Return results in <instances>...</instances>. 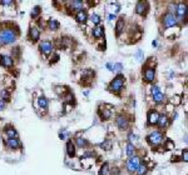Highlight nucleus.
<instances>
[{
	"label": "nucleus",
	"instance_id": "obj_36",
	"mask_svg": "<svg viewBox=\"0 0 188 175\" xmlns=\"http://www.w3.org/2000/svg\"><path fill=\"white\" fill-rule=\"evenodd\" d=\"M5 108V101H3V100H0V111H1L3 109Z\"/></svg>",
	"mask_w": 188,
	"mask_h": 175
},
{
	"label": "nucleus",
	"instance_id": "obj_31",
	"mask_svg": "<svg viewBox=\"0 0 188 175\" xmlns=\"http://www.w3.org/2000/svg\"><path fill=\"white\" fill-rule=\"evenodd\" d=\"M39 14H40V8L39 7H35L33 9V11H32V18H33V19H35V18L38 16Z\"/></svg>",
	"mask_w": 188,
	"mask_h": 175
},
{
	"label": "nucleus",
	"instance_id": "obj_20",
	"mask_svg": "<svg viewBox=\"0 0 188 175\" xmlns=\"http://www.w3.org/2000/svg\"><path fill=\"white\" fill-rule=\"evenodd\" d=\"M111 165L108 163H104L100 168V171H99V175H111Z\"/></svg>",
	"mask_w": 188,
	"mask_h": 175
},
{
	"label": "nucleus",
	"instance_id": "obj_15",
	"mask_svg": "<svg viewBox=\"0 0 188 175\" xmlns=\"http://www.w3.org/2000/svg\"><path fill=\"white\" fill-rule=\"evenodd\" d=\"M75 19H77L78 23H86L87 19H88V15H87V13L84 10H79L77 13V15H75Z\"/></svg>",
	"mask_w": 188,
	"mask_h": 175
},
{
	"label": "nucleus",
	"instance_id": "obj_11",
	"mask_svg": "<svg viewBox=\"0 0 188 175\" xmlns=\"http://www.w3.org/2000/svg\"><path fill=\"white\" fill-rule=\"evenodd\" d=\"M128 125H129L128 119H125L124 116H118L117 118V126H118L120 130H127Z\"/></svg>",
	"mask_w": 188,
	"mask_h": 175
},
{
	"label": "nucleus",
	"instance_id": "obj_1",
	"mask_svg": "<svg viewBox=\"0 0 188 175\" xmlns=\"http://www.w3.org/2000/svg\"><path fill=\"white\" fill-rule=\"evenodd\" d=\"M16 40V33L11 29H4L0 31V45L13 44Z\"/></svg>",
	"mask_w": 188,
	"mask_h": 175
},
{
	"label": "nucleus",
	"instance_id": "obj_17",
	"mask_svg": "<svg viewBox=\"0 0 188 175\" xmlns=\"http://www.w3.org/2000/svg\"><path fill=\"white\" fill-rule=\"evenodd\" d=\"M66 152H68V155L70 158H73V156L75 155V145L73 144L72 140H69L68 144H66Z\"/></svg>",
	"mask_w": 188,
	"mask_h": 175
},
{
	"label": "nucleus",
	"instance_id": "obj_30",
	"mask_svg": "<svg viewBox=\"0 0 188 175\" xmlns=\"http://www.w3.org/2000/svg\"><path fill=\"white\" fill-rule=\"evenodd\" d=\"M77 143H78V146H80V148L88 145V141L86 140V139H82V138H78L77 139Z\"/></svg>",
	"mask_w": 188,
	"mask_h": 175
},
{
	"label": "nucleus",
	"instance_id": "obj_8",
	"mask_svg": "<svg viewBox=\"0 0 188 175\" xmlns=\"http://www.w3.org/2000/svg\"><path fill=\"white\" fill-rule=\"evenodd\" d=\"M0 65L5 66V68H11V66L14 65L13 56H9V55H0Z\"/></svg>",
	"mask_w": 188,
	"mask_h": 175
},
{
	"label": "nucleus",
	"instance_id": "obj_27",
	"mask_svg": "<svg viewBox=\"0 0 188 175\" xmlns=\"http://www.w3.org/2000/svg\"><path fill=\"white\" fill-rule=\"evenodd\" d=\"M49 29L50 30H58L59 29V23L55 19H50L49 20Z\"/></svg>",
	"mask_w": 188,
	"mask_h": 175
},
{
	"label": "nucleus",
	"instance_id": "obj_35",
	"mask_svg": "<svg viewBox=\"0 0 188 175\" xmlns=\"http://www.w3.org/2000/svg\"><path fill=\"white\" fill-rule=\"evenodd\" d=\"M182 158H183V160H184V161H187V160H188V152H187L186 149H184V152H183V155H182Z\"/></svg>",
	"mask_w": 188,
	"mask_h": 175
},
{
	"label": "nucleus",
	"instance_id": "obj_22",
	"mask_svg": "<svg viewBox=\"0 0 188 175\" xmlns=\"http://www.w3.org/2000/svg\"><path fill=\"white\" fill-rule=\"evenodd\" d=\"M5 134H7L8 139H14V138H18V133L14 128H8L5 130Z\"/></svg>",
	"mask_w": 188,
	"mask_h": 175
},
{
	"label": "nucleus",
	"instance_id": "obj_16",
	"mask_svg": "<svg viewBox=\"0 0 188 175\" xmlns=\"http://www.w3.org/2000/svg\"><path fill=\"white\" fill-rule=\"evenodd\" d=\"M103 34H104V28H103V26L98 25V26H95L93 29V37L95 39H100L103 37Z\"/></svg>",
	"mask_w": 188,
	"mask_h": 175
},
{
	"label": "nucleus",
	"instance_id": "obj_6",
	"mask_svg": "<svg viewBox=\"0 0 188 175\" xmlns=\"http://www.w3.org/2000/svg\"><path fill=\"white\" fill-rule=\"evenodd\" d=\"M39 49H40L41 53L44 54V55H49V54L53 51V44L50 43V41L44 40V41H41V43L39 44Z\"/></svg>",
	"mask_w": 188,
	"mask_h": 175
},
{
	"label": "nucleus",
	"instance_id": "obj_5",
	"mask_svg": "<svg viewBox=\"0 0 188 175\" xmlns=\"http://www.w3.org/2000/svg\"><path fill=\"white\" fill-rule=\"evenodd\" d=\"M139 158L138 156H130V158L128 159V161H127V170H128L129 173H133L137 170V168L139 166Z\"/></svg>",
	"mask_w": 188,
	"mask_h": 175
},
{
	"label": "nucleus",
	"instance_id": "obj_23",
	"mask_svg": "<svg viewBox=\"0 0 188 175\" xmlns=\"http://www.w3.org/2000/svg\"><path fill=\"white\" fill-rule=\"evenodd\" d=\"M147 171H148V168H147L145 164H139V166L137 168V170H136L137 175H145Z\"/></svg>",
	"mask_w": 188,
	"mask_h": 175
},
{
	"label": "nucleus",
	"instance_id": "obj_26",
	"mask_svg": "<svg viewBox=\"0 0 188 175\" xmlns=\"http://www.w3.org/2000/svg\"><path fill=\"white\" fill-rule=\"evenodd\" d=\"M134 150H136V148H134V145H133L132 143L127 144V155H128V156H133V154H134Z\"/></svg>",
	"mask_w": 188,
	"mask_h": 175
},
{
	"label": "nucleus",
	"instance_id": "obj_7",
	"mask_svg": "<svg viewBox=\"0 0 188 175\" xmlns=\"http://www.w3.org/2000/svg\"><path fill=\"white\" fill-rule=\"evenodd\" d=\"M175 13H177V20H183L186 19V15H187V5L186 4H179L177 9H175Z\"/></svg>",
	"mask_w": 188,
	"mask_h": 175
},
{
	"label": "nucleus",
	"instance_id": "obj_3",
	"mask_svg": "<svg viewBox=\"0 0 188 175\" xmlns=\"http://www.w3.org/2000/svg\"><path fill=\"white\" fill-rule=\"evenodd\" d=\"M147 140L152 146H157L163 141V135L158 131H154V133H152V134H149L147 136Z\"/></svg>",
	"mask_w": 188,
	"mask_h": 175
},
{
	"label": "nucleus",
	"instance_id": "obj_13",
	"mask_svg": "<svg viewBox=\"0 0 188 175\" xmlns=\"http://www.w3.org/2000/svg\"><path fill=\"white\" fill-rule=\"evenodd\" d=\"M5 144H7V146H8L9 149H18V148L20 146V141L18 140V138H14V139H7Z\"/></svg>",
	"mask_w": 188,
	"mask_h": 175
},
{
	"label": "nucleus",
	"instance_id": "obj_14",
	"mask_svg": "<svg viewBox=\"0 0 188 175\" xmlns=\"http://www.w3.org/2000/svg\"><path fill=\"white\" fill-rule=\"evenodd\" d=\"M159 114L157 113V111H150L149 114H148V123L150 124V125H156L157 124V122H158V119H159Z\"/></svg>",
	"mask_w": 188,
	"mask_h": 175
},
{
	"label": "nucleus",
	"instance_id": "obj_12",
	"mask_svg": "<svg viewBox=\"0 0 188 175\" xmlns=\"http://www.w3.org/2000/svg\"><path fill=\"white\" fill-rule=\"evenodd\" d=\"M147 10H148V3H145V1H139V3L137 4V7H136L137 14H139V15H144Z\"/></svg>",
	"mask_w": 188,
	"mask_h": 175
},
{
	"label": "nucleus",
	"instance_id": "obj_21",
	"mask_svg": "<svg viewBox=\"0 0 188 175\" xmlns=\"http://www.w3.org/2000/svg\"><path fill=\"white\" fill-rule=\"evenodd\" d=\"M38 103H39V106L41 108V109H46V108L49 106V101H48V99L45 98V96H40V98L38 99Z\"/></svg>",
	"mask_w": 188,
	"mask_h": 175
},
{
	"label": "nucleus",
	"instance_id": "obj_29",
	"mask_svg": "<svg viewBox=\"0 0 188 175\" xmlns=\"http://www.w3.org/2000/svg\"><path fill=\"white\" fill-rule=\"evenodd\" d=\"M90 20H92L93 24H95V25L98 26L99 24H100V20H102V19H100V16H99L98 14H93L92 18H90Z\"/></svg>",
	"mask_w": 188,
	"mask_h": 175
},
{
	"label": "nucleus",
	"instance_id": "obj_25",
	"mask_svg": "<svg viewBox=\"0 0 188 175\" xmlns=\"http://www.w3.org/2000/svg\"><path fill=\"white\" fill-rule=\"evenodd\" d=\"M153 100H154V103H157V104H159V103H162L163 100H164V95H163L161 92L157 93V94L153 95Z\"/></svg>",
	"mask_w": 188,
	"mask_h": 175
},
{
	"label": "nucleus",
	"instance_id": "obj_28",
	"mask_svg": "<svg viewBox=\"0 0 188 175\" xmlns=\"http://www.w3.org/2000/svg\"><path fill=\"white\" fill-rule=\"evenodd\" d=\"M112 115V110L111 109H103V113H100V116L104 119V120H108Z\"/></svg>",
	"mask_w": 188,
	"mask_h": 175
},
{
	"label": "nucleus",
	"instance_id": "obj_34",
	"mask_svg": "<svg viewBox=\"0 0 188 175\" xmlns=\"http://www.w3.org/2000/svg\"><path fill=\"white\" fill-rule=\"evenodd\" d=\"M102 148H105V150H111V144H109V141L102 144Z\"/></svg>",
	"mask_w": 188,
	"mask_h": 175
},
{
	"label": "nucleus",
	"instance_id": "obj_37",
	"mask_svg": "<svg viewBox=\"0 0 188 175\" xmlns=\"http://www.w3.org/2000/svg\"><path fill=\"white\" fill-rule=\"evenodd\" d=\"M114 19H116V15H114V14L109 15V20H114Z\"/></svg>",
	"mask_w": 188,
	"mask_h": 175
},
{
	"label": "nucleus",
	"instance_id": "obj_9",
	"mask_svg": "<svg viewBox=\"0 0 188 175\" xmlns=\"http://www.w3.org/2000/svg\"><path fill=\"white\" fill-rule=\"evenodd\" d=\"M29 37H30V40L35 43V41H38L40 39V31L39 29L36 26H32L30 28V31H29Z\"/></svg>",
	"mask_w": 188,
	"mask_h": 175
},
{
	"label": "nucleus",
	"instance_id": "obj_33",
	"mask_svg": "<svg viewBox=\"0 0 188 175\" xmlns=\"http://www.w3.org/2000/svg\"><path fill=\"white\" fill-rule=\"evenodd\" d=\"M150 89H152V90H150V92H152V94H153V95H154V94H157V93H159V88L157 86V85H153L152 88H150Z\"/></svg>",
	"mask_w": 188,
	"mask_h": 175
},
{
	"label": "nucleus",
	"instance_id": "obj_32",
	"mask_svg": "<svg viewBox=\"0 0 188 175\" xmlns=\"http://www.w3.org/2000/svg\"><path fill=\"white\" fill-rule=\"evenodd\" d=\"M1 98L4 100H9V94H8L7 90H3V92H1Z\"/></svg>",
	"mask_w": 188,
	"mask_h": 175
},
{
	"label": "nucleus",
	"instance_id": "obj_10",
	"mask_svg": "<svg viewBox=\"0 0 188 175\" xmlns=\"http://www.w3.org/2000/svg\"><path fill=\"white\" fill-rule=\"evenodd\" d=\"M154 78H156V70L153 68H147L144 70V79H145V81L152 83L154 80Z\"/></svg>",
	"mask_w": 188,
	"mask_h": 175
},
{
	"label": "nucleus",
	"instance_id": "obj_2",
	"mask_svg": "<svg viewBox=\"0 0 188 175\" xmlns=\"http://www.w3.org/2000/svg\"><path fill=\"white\" fill-rule=\"evenodd\" d=\"M123 86H124V76L122 74H119L109 84V90L113 93H119L123 89Z\"/></svg>",
	"mask_w": 188,
	"mask_h": 175
},
{
	"label": "nucleus",
	"instance_id": "obj_38",
	"mask_svg": "<svg viewBox=\"0 0 188 175\" xmlns=\"http://www.w3.org/2000/svg\"><path fill=\"white\" fill-rule=\"evenodd\" d=\"M136 138H137V136H136V135H133V134L129 135V139H130V140H136Z\"/></svg>",
	"mask_w": 188,
	"mask_h": 175
},
{
	"label": "nucleus",
	"instance_id": "obj_19",
	"mask_svg": "<svg viewBox=\"0 0 188 175\" xmlns=\"http://www.w3.org/2000/svg\"><path fill=\"white\" fill-rule=\"evenodd\" d=\"M123 26H124V20H123V18H120V19H118L117 25H116V34H117V37H119L120 33L123 31Z\"/></svg>",
	"mask_w": 188,
	"mask_h": 175
},
{
	"label": "nucleus",
	"instance_id": "obj_18",
	"mask_svg": "<svg viewBox=\"0 0 188 175\" xmlns=\"http://www.w3.org/2000/svg\"><path fill=\"white\" fill-rule=\"evenodd\" d=\"M157 124H158V126L159 128H167L168 126V116L167 115H162V116H159V119H158V122H157Z\"/></svg>",
	"mask_w": 188,
	"mask_h": 175
},
{
	"label": "nucleus",
	"instance_id": "obj_24",
	"mask_svg": "<svg viewBox=\"0 0 188 175\" xmlns=\"http://www.w3.org/2000/svg\"><path fill=\"white\" fill-rule=\"evenodd\" d=\"M70 5H72V8L74 9V10H82L83 9V1H78V0H74V1H72L70 3Z\"/></svg>",
	"mask_w": 188,
	"mask_h": 175
},
{
	"label": "nucleus",
	"instance_id": "obj_4",
	"mask_svg": "<svg viewBox=\"0 0 188 175\" xmlns=\"http://www.w3.org/2000/svg\"><path fill=\"white\" fill-rule=\"evenodd\" d=\"M163 25L164 28H173L177 25V19L172 13H167L164 16H163Z\"/></svg>",
	"mask_w": 188,
	"mask_h": 175
}]
</instances>
